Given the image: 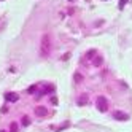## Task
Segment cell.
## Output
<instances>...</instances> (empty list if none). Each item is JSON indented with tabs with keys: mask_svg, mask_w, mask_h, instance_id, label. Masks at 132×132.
I'll return each mask as SVG.
<instances>
[{
	"mask_svg": "<svg viewBox=\"0 0 132 132\" xmlns=\"http://www.w3.org/2000/svg\"><path fill=\"white\" fill-rule=\"evenodd\" d=\"M88 100H89V97H88V94H83L81 97H78L77 103H78L80 107H83V105H86V103H88Z\"/></svg>",
	"mask_w": 132,
	"mask_h": 132,
	"instance_id": "7",
	"label": "cell"
},
{
	"mask_svg": "<svg viewBox=\"0 0 132 132\" xmlns=\"http://www.w3.org/2000/svg\"><path fill=\"white\" fill-rule=\"evenodd\" d=\"M35 89H37V86H30V88H29V94H32V92H35Z\"/></svg>",
	"mask_w": 132,
	"mask_h": 132,
	"instance_id": "12",
	"label": "cell"
},
{
	"mask_svg": "<svg viewBox=\"0 0 132 132\" xmlns=\"http://www.w3.org/2000/svg\"><path fill=\"white\" fill-rule=\"evenodd\" d=\"M113 116H115V119H119V121H127L129 119V116L126 115V113H122V111H115Z\"/></svg>",
	"mask_w": 132,
	"mask_h": 132,
	"instance_id": "3",
	"label": "cell"
},
{
	"mask_svg": "<svg viewBox=\"0 0 132 132\" xmlns=\"http://www.w3.org/2000/svg\"><path fill=\"white\" fill-rule=\"evenodd\" d=\"M102 64H103V57H102V56H94V59H92V65H94V67H100Z\"/></svg>",
	"mask_w": 132,
	"mask_h": 132,
	"instance_id": "6",
	"label": "cell"
},
{
	"mask_svg": "<svg viewBox=\"0 0 132 132\" xmlns=\"http://www.w3.org/2000/svg\"><path fill=\"white\" fill-rule=\"evenodd\" d=\"M35 115L37 116H46L48 115V110H46L45 107H37L35 108Z\"/></svg>",
	"mask_w": 132,
	"mask_h": 132,
	"instance_id": "5",
	"label": "cell"
},
{
	"mask_svg": "<svg viewBox=\"0 0 132 132\" xmlns=\"http://www.w3.org/2000/svg\"><path fill=\"white\" fill-rule=\"evenodd\" d=\"M0 132H6V130H0Z\"/></svg>",
	"mask_w": 132,
	"mask_h": 132,
	"instance_id": "14",
	"label": "cell"
},
{
	"mask_svg": "<svg viewBox=\"0 0 132 132\" xmlns=\"http://www.w3.org/2000/svg\"><path fill=\"white\" fill-rule=\"evenodd\" d=\"M96 105H97V108H99L100 111H107V110H108V102H107V99H105V97H102V96H99V97H97Z\"/></svg>",
	"mask_w": 132,
	"mask_h": 132,
	"instance_id": "2",
	"label": "cell"
},
{
	"mask_svg": "<svg viewBox=\"0 0 132 132\" xmlns=\"http://www.w3.org/2000/svg\"><path fill=\"white\" fill-rule=\"evenodd\" d=\"M94 54H96V51H94V50H92V51H88L86 57H88V59H94Z\"/></svg>",
	"mask_w": 132,
	"mask_h": 132,
	"instance_id": "11",
	"label": "cell"
},
{
	"mask_svg": "<svg viewBox=\"0 0 132 132\" xmlns=\"http://www.w3.org/2000/svg\"><path fill=\"white\" fill-rule=\"evenodd\" d=\"M75 81H77V83H81V81H83V75L75 73Z\"/></svg>",
	"mask_w": 132,
	"mask_h": 132,
	"instance_id": "8",
	"label": "cell"
},
{
	"mask_svg": "<svg viewBox=\"0 0 132 132\" xmlns=\"http://www.w3.org/2000/svg\"><path fill=\"white\" fill-rule=\"evenodd\" d=\"M10 132H18V126H16V122H11V126H10Z\"/></svg>",
	"mask_w": 132,
	"mask_h": 132,
	"instance_id": "10",
	"label": "cell"
},
{
	"mask_svg": "<svg viewBox=\"0 0 132 132\" xmlns=\"http://www.w3.org/2000/svg\"><path fill=\"white\" fill-rule=\"evenodd\" d=\"M127 2V0H121V5H119V8H122V6H124V3Z\"/></svg>",
	"mask_w": 132,
	"mask_h": 132,
	"instance_id": "13",
	"label": "cell"
},
{
	"mask_svg": "<svg viewBox=\"0 0 132 132\" xmlns=\"http://www.w3.org/2000/svg\"><path fill=\"white\" fill-rule=\"evenodd\" d=\"M30 124V119L27 116H22V126H29Z\"/></svg>",
	"mask_w": 132,
	"mask_h": 132,
	"instance_id": "9",
	"label": "cell"
},
{
	"mask_svg": "<svg viewBox=\"0 0 132 132\" xmlns=\"http://www.w3.org/2000/svg\"><path fill=\"white\" fill-rule=\"evenodd\" d=\"M51 35L50 34H45L42 37V42H40V54L43 57H48L50 53H51Z\"/></svg>",
	"mask_w": 132,
	"mask_h": 132,
	"instance_id": "1",
	"label": "cell"
},
{
	"mask_svg": "<svg viewBox=\"0 0 132 132\" xmlns=\"http://www.w3.org/2000/svg\"><path fill=\"white\" fill-rule=\"evenodd\" d=\"M5 99H6L8 102H16L18 99H19V96H18V94H14V92H6V94H5Z\"/></svg>",
	"mask_w": 132,
	"mask_h": 132,
	"instance_id": "4",
	"label": "cell"
}]
</instances>
